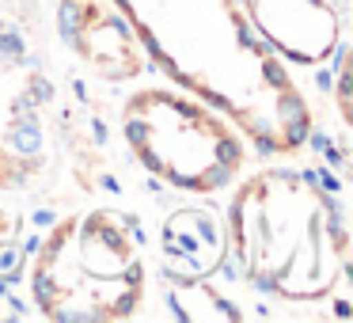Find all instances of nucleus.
<instances>
[{"label": "nucleus", "instance_id": "obj_3", "mask_svg": "<svg viewBox=\"0 0 353 323\" xmlns=\"http://www.w3.org/2000/svg\"><path fill=\"white\" fill-rule=\"evenodd\" d=\"M262 72H266V80H270L274 88H281V92H289V77H285V69H281L277 61H270V57H266V61H262Z\"/></svg>", "mask_w": 353, "mask_h": 323}, {"label": "nucleus", "instance_id": "obj_4", "mask_svg": "<svg viewBox=\"0 0 353 323\" xmlns=\"http://www.w3.org/2000/svg\"><path fill=\"white\" fill-rule=\"evenodd\" d=\"M31 92H34V95H31L34 103H50V99H54V84H50L46 77H34V80H31Z\"/></svg>", "mask_w": 353, "mask_h": 323}, {"label": "nucleus", "instance_id": "obj_2", "mask_svg": "<svg viewBox=\"0 0 353 323\" xmlns=\"http://www.w3.org/2000/svg\"><path fill=\"white\" fill-rule=\"evenodd\" d=\"M0 54L8 57V61H19V57H23V39H19V31H4V27H0Z\"/></svg>", "mask_w": 353, "mask_h": 323}, {"label": "nucleus", "instance_id": "obj_7", "mask_svg": "<svg viewBox=\"0 0 353 323\" xmlns=\"http://www.w3.org/2000/svg\"><path fill=\"white\" fill-rule=\"evenodd\" d=\"M0 27H4V23H0Z\"/></svg>", "mask_w": 353, "mask_h": 323}, {"label": "nucleus", "instance_id": "obj_1", "mask_svg": "<svg viewBox=\"0 0 353 323\" xmlns=\"http://www.w3.org/2000/svg\"><path fill=\"white\" fill-rule=\"evenodd\" d=\"M12 148H16L19 156H39L42 153V130H39V118L27 115L23 122L12 130Z\"/></svg>", "mask_w": 353, "mask_h": 323}, {"label": "nucleus", "instance_id": "obj_5", "mask_svg": "<svg viewBox=\"0 0 353 323\" xmlns=\"http://www.w3.org/2000/svg\"><path fill=\"white\" fill-rule=\"evenodd\" d=\"M92 133H95V141H107V126H103V118H92Z\"/></svg>", "mask_w": 353, "mask_h": 323}, {"label": "nucleus", "instance_id": "obj_6", "mask_svg": "<svg viewBox=\"0 0 353 323\" xmlns=\"http://www.w3.org/2000/svg\"><path fill=\"white\" fill-rule=\"evenodd\" d=\"M315 84H319L323 92H327V88H330V72H319V77H315Z\"/></svg>", "mask_w": 353, "mask_h": 323}]
</instances>
